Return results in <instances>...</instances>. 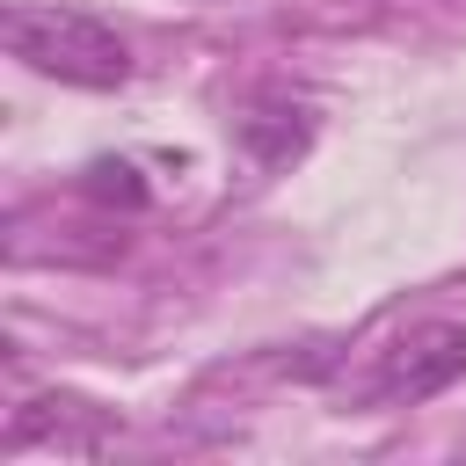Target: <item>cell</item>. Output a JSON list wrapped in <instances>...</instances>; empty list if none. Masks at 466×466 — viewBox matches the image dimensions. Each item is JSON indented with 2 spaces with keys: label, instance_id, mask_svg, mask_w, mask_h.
<instances>
[{
  "label": "cell",
  "instance_id": "6da1fadb",
  "mask_svg": "<svg viewBox=\"0 0 466 466\" xmlns=\"http://www.w3.org/2000/svg\"><path fill=\"white\" fill-rule=\"evenodd\" d=\"M0 44L7 58H22L29 73L58 80V87H124L131 80V44L95 22V15H73V7H15L0 22Z\"/></svg>",
  "mask_w": 466,
  "mask_h": 466
},
{
  "label": "cell",
  "instance_id": "3957f363",
  "mask_svg": "<svg viewBox=\"0 0 466 466\" xmlns=\"http://www.w3.org/2000/svg\"><path fill=\"white\" fill-rule=\"evenodd\" d=\"M29 444H51V451H73V459H95L116 444V422L87 400H66V393H36L15 422H7V451H29Z\"/></svg>",
  "mask_w": 466,
  "mask_h": 466
},
{
  "label": "cell",
  "instance_id": "277c9868",
  "mask_svg": "<svg viewBox=\"0 0 466 466\" xmlns=\"http://www.w3.org/2000/svg\"><path fill=\"white\" fill-rule=\"evenodd\" d=\"M306 138H313V116H306L299 102H262V109H248V116H240V146H248L262 167L299 160V153H306Z\"/></svg>",
  "mask_w": 466,
  "mask_h": 466
},
{
  "label": "cell",
  "instance_id": "7a4b0ae2",
  "mask_svg": "<svg viewBox=\"0 0 466 466\" xmlns=\"http://www.w3.org/2000/svg\"><path fill=\"white\" fill-rule=\"evenodd\" d=\"M459 379H466V328H459V320H415V328H400V335L379 350V364H371V400H386V408H422V400L451 393Z\"/></svg>",
  "mask_w": 466,
  "mask_h": 466
},
{
  "label": "cell",
  "instance_id": "5b68a950",
  "mask_svg": "<svg viewBox=\"0 0 466 466\" xmlns=\"http://www.w3.org/2000/svg\"><path fill=\"white\" fill-rule=\"evenodd\" d=\"M87 189H95V197H124V204H138V182H131V167H124V160L87 167Z\"/></svg>",
  "mask_w": 466,
  "mask_h": 466
}]
</instances>
